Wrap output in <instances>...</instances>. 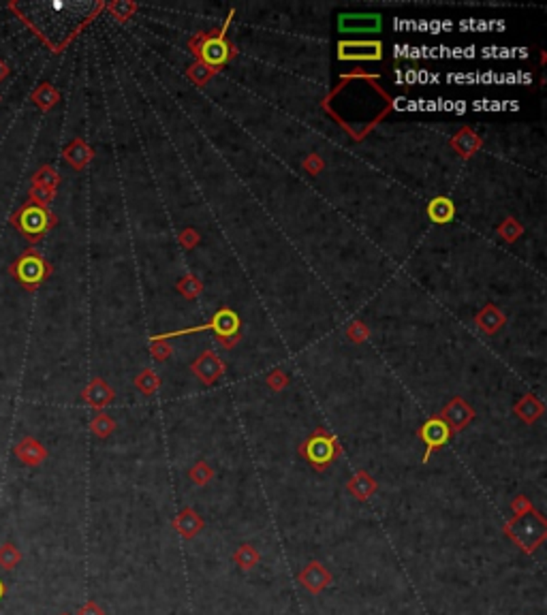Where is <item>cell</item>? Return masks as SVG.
<instances>
[{
    "instance_id": "ac0fdd59",
    "label": "cell",
    "mask_w": 547,
    "mask_h": 615,
    "mask_svg": "<svg viewBox=\"0 0 547 615\" xmlns=\"http://www.w3.org/2000/svg\"><path fill=\"white\" fill-rule=\"evenodd\" d=\"M45 227H47V216H45V212H43V210H39V207H30V210H26V212H24V216H21V229H24L26 233H30V235H39V233H43V231H45Z\"/></svg>"
},
{
    "instance_id": "9c48e42d",
    "label": "cell",
    "mask_w": 547,
    "mask_h": 615,
    "mask_svg": "<svg viewBox=\"0 0 547 615\" xmlns=\"http://www.w3.org/2000/svg\"><path fill=\"white\" fill-rule=\"evenodd\" d=\"M340 32H379L381 15L379 13H347L338 19Z\"/></svg>"
},
{
    "instance_id": "e0dca14e",
    "label": "cell",
    "mask_w": 547,
    "mask_h": 615,
    "mask_svg": "<svg viewBox=\"0 0 547 615\" xmlns=\"http://www.w3.org/2000/svg\"><path fill=\"white\" fill-rule=\"evenodd\" d=\"M516 415L524 421V423H535L541 415H543V404L535 398V396H524L518 404H516Z\"/></svg>"
},
{
    "instance_id": "4fadbf2b",
    "label": "cell",
    "mask_w": 547,
    "mask_h": 615,
    "mask_svg": "<svg viewBox=\"0 0 547 615\" xmlns=\"http://www.w3.org/2000/svg\"><path fill=\"white\" fill-rule=\"evenodd\" d=\"M83 400L94 408H105L113 400V391L107 383H103L101 378H94L90 387L83 391Z\"/></svg>"
},
{
    "instance_id": "277c9868",
    "label": "cell",
    "mask_w": 547,
    "mask_h": 615,
    "mask_svg": "<svg viewBox=\"0 0 547 615\" xmlns=\"http://www.w3.org/2000/svg\"><path fill=\"white\" fill-rule=\"evenodd\" d=\"M297 582H300V586H302L308 594L319 596L321 592H325V590L334 584V575H332V571H329L323 562L310 560V562L300 571Z\"/></svg>"
},
{
    "instance_id": "7402d4cb",
    "label": "cell",
    "mask_w": 547,
    "mask_h": 615,
    "mask_svg": "<svg viewBox=\"0 0 547 615\" xmlns=\"http://www.w3.org/2000/svg\"><path fill=\"white\" fill-rule=\"evenodd\" d=\"M477 323H479V327H481L484 331L494 334V331L505 323V319H503V314H501L494 306H488V308L477 316Z\"/></svg>"
},
{
    "instance_id": "8fae6325",
    "label": "cell",
    "mask_w": 547,
    "mask_h": 615,
    "mask_svg": "<svg viewBox=\"0 0 547 615\" xmlns=\"http://www.w3.org/2000/svg\"><path fill=\"white\" fill-rule=\"evenodd\" d=\"M173 530L184 539V541H193L195 537L201 534V530L205 528V522L201 520V515L195 509H182L173 520H171Z\"/></svg>"
},
{
    "instance_id": "5b68a950",
    "label": "cell",
    "mask_w": 547,
    "mask_h": 615,
    "mask_svg": "<svg viewBox=\"0 0 547 615\" xmlns=\"http://www.w3.org/2000/svg\"><path fill=\"white\" fill-rule=\"evenodd\" d=\"M338 58L340 60H381L383 43L381 41H340Z\"/></svg>"
},
{
    "instance_id": "30bf717a",
    "label": "cell",
    "mask_w": 547,
    "mask_h": 615,
    "mask_svg": "<svg viewBox=\"0 0 547 615\" xmlns=\"http://www.w3.org/2000/svg\"><path fill=\"white\" fill-rule=\"evenodd\" d=\"M214 329L216 331V336L220 338V340H225V346L227 348H231L233 344H235V338H237V329H240V319L231 312V310H220V312H216L214 314V319H212V323L210 325H205V329Z\"/></svg>"
},
{
    "instance_id": "cb8c5ba5",
    "label": "cell",
    "mask_w": 547,
    "mask_h": 615,
    "mask_svg": "<svg viewBox=\"0 0 547 615\" xmlns=\"http://www.w3.org/2000/svg\"><path fill=\"white\" fill-rule=\"evenodd\" d=\"M135 387H137L143 396H152V393L160 387V381H158V376L154 374V370H143V372L135 378Z\"/></svg>"
},
{
    "instance_id": "d6a6232c",
    "label": "cell",
    "mask_w": 547,
    "mask_h": 615,
    "mask_svg": "<svg viewBox=\"0 0 547 615\" xmlns=\"http://www.w3.org/2000/svg\"><path fill=\"white\" fill-rule=\"evenodd\" d=\"M6 594V586H4V582L0 579V601H2V596Z\"/></svg>"
},
{
    "instance_id": "484cf974",
    "label": "cell",
    "mask_w": 547,
    "mask_h": 615,
    "mask_svg": "<svg viewBox=\"0 0 547 615\" xmlns=\"http://www.w3.org/2000/svg\"><path fill=\"white\" fill-rule=\"evenodd\" d=\"M180 291H182V295L184 297H188V299H193V297H197L199 295V291H201V284L193 278V276H186L182 282H180Z\"/></svg>"
},
{
    "instance_id": "3957f363",
    "label": "cell",
    "mask_w": 547,
    "mask_h": 615,
    "mask_svg": "<svg viewBox=\"0 0 547 615\" xmlns=\"http://www.w3.org/2000/svg\"><path fill=\"white\" fill-rule=\"evenodd\" d=\"M451 430H449V425L436 415V417H432V419H428L421 428H419V432H417V436L421 438V443L426 445V453H424V464H428V460L439 451V449H443L447 443H449V438H451Z\"/></svg>"
},
{
    "instance_id": "7c38bea8",
    "label": "cell",
    "mask_w": 547,
    "mask_h": 615,
    "mask_svg": "<svg viewBox=\"0 0 547 615\" xmlns=\"http://www.w3.org/2000/svg\"><path fill=\"white\" fill-rule=\"evenodd\" d=\"M377 490H379L377 479H372V475L366 472V470L355 472V477L349 479V483H347V492H349L355 500H359V502L370 500V498L377 494Z\"/></svg>"
},
{
    "instance_id": "5bb4252c",
    "label": "cell",
    "mask_w": 547,
    "mask_h": 615,
    "mask_svg": "<svg viewBox=\"0 0 547 615\" xmlns=\"http://www.w3.org/2000/svg\"><path fill=\"white\" fill-rule=\"evenodd\" d=\"M15 453L17 458L28 464V466H39L45 458H47V451L43 449V445H39L34 438H24L17 447H15Z\"/></svg>"
},
{
    "instance_id": "7a4b0ae2",
    "label": "cell",
    "mask_w": 547,
    "mask_h": 615,
    "mask_svg": "<svg viewBox=\"0 0 547 615\" xmlns=\"http://www.w3.org/2000/svg\"><path fill=\"white\" fill-rule=\"evenodd\" d=\"M300 455L317 472H325L332 466V462L342 455V447L338 445L334 434H329L323 428H319L300 445Z\"/></svg>"
},
{
    "instance_id": "603a6c76",
    "label": "cell",
    "mask_w": 547,
    "mask_h": 615,
    "mask_svg": "<svg viewBox=\"0 0 547 615\" xmlns=\"http://www.w3.org/2000/svg\"><path fill=\"white\" fill-rule=\"evenodd\" d=\"M188 477L190 481L197 485V487H205L212 479H214V470L208 462H197L190 470H188Z\"/></svg>"
},
{
    "instance_id": "d4e9b609",
    "label": "cell",
    "mask_w": 547,
    "mask_h": 615,
    "mask_svg": "<svg viewBox=\"0 0 547 615\" xmlns=\"http://www.w3.org/2000/svg\"><path fill=\"white\" fill-rule=\"evenodd\" d=\"M90 428H92V434H94V436H98V438H107V436L116 430V421H113L109 415L101 413V415H96V417L92 419Z\"/></svg>"
},
{
    "instance_id": "ffe728a7",
    "label": "cell",
    "mask_w": 547,
    "mask_h": 615,
    "mask_svg": "<svg viewBox=\"0 0 547 615\" xmlns=\"http://www.w3.org/2000/svg\"><path fill=\"white\" fill-rule=\"evenodd\" d=\"M43 272H45L43 263L34 257H28V259L19 261V265H17V276L28 284H36L43 278Z\"/></svg>"
},
{
    "instance_id": "836d02e7",
    "label": "cell",
    "mask_w": 547,
    "mask_h": 615,
    "mask_svg": "<svg viewBox=\"0 0 547 615\" xmlns=\"http://www.w3.org/2000/svg\"><path fill=\"white\" fill-rule=\"evenodd\" d=\"M58 615H71V614H66V611H64V614H58Z\"/></svg>"
},
{
    "instance_id": "ba28073f",
    "label": "cell",
    "mask_w": 547,
    "mask_h": 615,
    "mask_svg": "<svg viewBox=\"0 0 547 615\" xmlns=\"http://www.w3.org/2000/svg\"><path fill=\"white\" fill-rule=\"evenodd\" d=\"M439 417L449 425L451 432H460V430H464V428L475 419V410H473L462 398H454V400L443 408V413H441Z\"/></svg>"
},
{
    "instance_id": "1f68e13d",
    "label": "cell",
    "mask_w": 547,
    "mask_h": 615,
    "mask_svg": "<svg viewBox=\"0 0 547 615\" xmlns=\"http://www.w3.org/2000/svg\"><path fill=\"white\" fill-rule=\"evenodd\" d=\"M169 353H171V351H169V346H160V342H154V346H152V355H154L156 359H165Z\"/></svg>"
},
{
    "instance_id": "d6986e66",
    "label": "cell",
    "mask_w": 547,
    "mask_h": 615,
    "mask_svg": "<svg viewBox=\"0 0 547 615\" xmlns=\"http://www.w3.org/2000/svg\"><path fill=\"white\" fill-rule=\"evenodd\" d=\"M454 148L462 154V156H473L479 148H481V139L471 130V128H464L460 130L456 137H454Z\"/></svg>"
},
{
    "instance_id": "52a82bcc",
    "label": "cell",
    "mask_w": 547,
    "mask_h": 615,
    "mask_svg": "<svg viewBox=\"0 0 547 615\" xmlns=\"http://www.w3.org/2000/svg\"><path fill=\"white\" fill-rule=\"evenodd\" d=\"M190 370H193V374H195L203 385H214V383L225 374V363H223V359H220L216 353L205 351V353H201V355L195 359V363L190 366Z\"/></svg>"
},
{
    "instance_id": "f1b7e54d",
    "label": "cell",
    "mask_w": 547,
    "mask_h": 615,
    "mask_svg": "<svg viewBox=\"0 0 547 615\" xmlns=\"http://www.w3.org/2000/svg\"><path fill=\"white\" fill-rule=\"evenodd\" d=\"M535 507H533V502L526 498V496H518L516 500H513V505H511V511H513V517H522V515H526L528 511H533Z\"/></svg>"
},
{
    "instance_id": "8992f818",
    "label": "cell",
    "mask_w": 547,
    "mask_h": 615,
    "mask_svg": "<svg viewBox=\"0 0 547 615\" xmlns=\"http://www.w3.org/2000/svg\"><path fill=\"white\" fill-rule=\"evenodd\" d=\"M199 56H201V62L208 66V68H218V66H223L227 60H229V56H231V47H229V43L225 41V36L220 34V36H210V38H203V43H201V47H199V51H197Z\"/></svg>"
},
{
    "instance_id": "9a60e30c",
    "label": "cell",
    "mask_w": 547,
    "mask_h": 615,
    "mask_svg": "<svg viewBox=\"0 0 547 615\" xmlns=\"http://www.w3.org/2000/svg\"><path fill=\"white\" fill-rule=\"evenodd\" d=\"M428 216L432 222L436 224H445V222H451V218L456 216V207L451 203V199L447 197H436L430 201L428 205Z\"/></svg>"
},
{
    "instance_id": "83f0119b",
    "label": "cell",
    "mask_w": 547,
    "mask_h": 615,
    "mask_svg": "<svg viewBox=\"0 0 547 615\" xmlns=\"http://www.w3.org/2000/svg\"><path fill=\"white\" fill-rule=\"evenodd\" d=\"M520 233H522V227H520L516 220H505V224L501 227V235H503L507 242L518 239V237H520Z\"/></svg>"
},
{
    "instance_id": "4dcf8cb0",
    "label": "cell",
    "mask_w": 547,
    "mask_h": 615,
    "mask_svg": "<svg viewBox=\"0 0 547 615\" xmlns=\"http://www.w3.org/2000/svg\"><path fill=\"white\" fill-rule=\"evenodd\" d=\"M190 75L195 77V81H197V83H203V81H208V77L212 75V68L208 71V66H205V64H197V66H193V68H190Z\"/></svg>"
},
{
    "instance_id": "6da1fadb",
    "label": "cell",
    "mask_w": 547,
    "mask_h": 615,
    "mask_svg": "<svg viewBox=\"0 0 547 615\" xmlns=\"http://www.w3.org/2000/svg\"><path fill=\"white\" fill-rule=\"evenodd\" d=\"M503 532L511 543H516V547H520V552L533 556L546 543L547 522L537 509H533L522 517H511L505 524Z\"/></svg>"
},
{
    "instance_id": "4316f807",
    "label": "cell",
    "mask_w": 547,
    "mask_h": 615,
    "mask_svg": "<svg viewBox=\"0 0 547 615\" xmlns=\"http://www.w3.org/2000/svg\"><path fill=\"white\" fill-rule=\"evenodd\" d=\"M289 383V376L282 372V370H274L270 376H267V387L274 389V391H282Z\"/></svg>"
},
{
    "instance_id": "f546056e",
    "label": "cell",
    "mask_w": 547,
    "mask_h": 615,
    "mask_svg": "<svg viewBox=\"0 0 547 615\" xmlns=\"http://www.w3.org/2000/svg\"><path fill=\"white\" fill-rule=\"evenodd\" d=\"M77 615H105V609H103L96 601H86V603L79 607Z\"/></svg>"
},
{
    "instance_id": "44dd1931",
    "label": "cell",
    "mask_w": 547,
    "mask_h": 615,
    "mask_svg": "<svg viewBox=\"0 0 547 615\" xmlns=\"http://www.w3.org/2000/svg\"><path fill=\"white\" fill-rule=\"evenodd\" d=\"M21 564V552L13 543H2L0 545V569L2 571H15Z\"/></svg>"
},
{
    "instance_id": "2e32d148",
    "label": "cell",
    "mask_w": 547,
    "mask_h": 615,
    "mask_svg": "<svg viewBox=\"0 0 547 615\" xmlns=\"http://www.w3.org/2000/svg\"><path fill=\"white\" fill-rule=\"evenodd\" d=\"M233 562L240 571L248 573L252 569H257V564L261 562V554L255 545L250 543H242L235 552H233Z\"/></svg>"
}]
</instances>
